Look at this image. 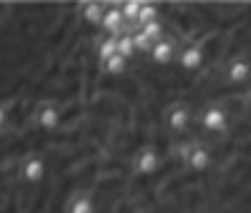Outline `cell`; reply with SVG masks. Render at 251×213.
<instances>
[{"label": "cell", "mask_w": 251, "mask_h": 213, "mask_svg": "<svg viewBox=\"0 0 251 213\" xmlns=\"http://www.w3.org/2000/svg\"><path fill=\"white\" fill-rule=\"evenodd\" d=\"M163 168V156L158 145H143L133 156V173L141 178H153Z\"/></svg>", "instance_id": "cell-1"}, {"label": "cell", "mask_w": 251, "mask_h": 213, "mask_svg": "<svg viewBox=\"0 0 251 213\" xmlns=\"http://www.w3.org/2000/svg\"><path fill=\"white\" fill-rule=\"evenodd\" d=\"M196 123L201 125L203 133H211V136H221L228 131V111L224 105H206L196 113Z\"/></svg>", "instance_id": "cell-2"}, {"label": "cell", "mask_w": 251, "mask_h": 213, "mask_svg": "<svg viewBox=\"0 0 251 213\" xmlns=\"http://www.w3.org/2000/svg\"><path fill=\"white\" fill-rule=\"evenodd\" d=\"M163 30H166V28H163ZM178 48H181L178 38H176L174 33L166 30V35H163L158 43H153V48H151L149 58L156 63V66H161V68H169V66H174V63H176Z\"/></svg>", "instance_id": "cell-3"}, {"label": "cell", "mask_w": 251, "mask_h": 213, "mask_svg": "<svg viewBox=\"0 0 251 213\" xmlns=\"http://www.w3.org/2000/svg\"><path fill=\"white\" fill-rule=\"evenodd\" d=\"M196 113H199V111L194 108V105L178 103V105H174V108L166 113V125H169V131H171V133H186L188 128H191Z\"/></svg>", "instance_id": "cell-4"}, {"label": "cell", "mask_w": 251, "mask_h": 213, "mask_svg": "<svg viewBox=\"0 0 251 213\" xmlns=\"http://www.w3.org/2000/svg\"><path fill=\"white\" fill-rule=\"evenodd\" d=\"M35 120H38V128H40L43 133H55L58 128H60V123H63L60 105H58L55 100H46V103L38 108Z\"/></svg>", "instance_id": "cell-5"}, {"label": "cell", "mask_w": 251, "mask_h": 213, "mask_svg": "<svg viewBox=\"0 0 251 213\" xmlns=\"http://www.w3.org/2000/svg\"><path fill=\"white\" fill-rule=\"evenodd\" d=\"M20 178L30 186H38L48 178V161L43 156H30L20 166Z\"/></svg>", "instance_id": "cell-6"}, {"label": "cell", "mask_w": 251, "mask_h": 213, "mask_svg": "<svg viewBox=\"0 0 251 213\" xmlns=\"http://www.w3.org/2000/svg\"><path fill=\"white\" fill-rule=\"evenodd\" d=\"M66 213H98V201L93 193H75L71 198Z\"/></svg>", "instance_id": "cell-7"}, {"label": "cell", "mask_w": 251, "mask_h": 213, "mask_svg": "<svg viewBox=\"0 0 251 213\" xmlns=\"http://www.w3.org/2000/svg\"><path fill=\"white\" fill-rule=\"evenodd\" d=\"M108 3H83V20L93 28H100L103 13H106Z\"/></svg>", "instance_id": "cell-8"}, {"label": "cell", "mask_w": 251, "mask_h": 213, "mask_svg": "<svg viewBox=\"0 0 251 213\" xmlns=\"http://www.w3.org/2000/svg\"><path fill=\"white\" fill-rule=\"evenodd\" d=\"M128 68H131V60L121 58L118 53H116L111 60L103 63V73L111 75V78H121V75H126V73H128Z\"/></svg>", "instance_id": "cell-9"}, {"label": "cell", "mask_w": 251, "mask_h": 213, "mask_svg": "<svg viewBox=\"0 0 251 213\" xmlns=\"http://www.w3.org/2000/svg\"><path fill=\"white\" fill-rule=\"evenodd\" d=\"M118 55H121V58H126V60H133V58L138 55V50H136V40H133V33H123V35L118 38Z\"/></svg>", "instance_id": "cell-10"}, {"label": "cell", "mask_w": 251, "mask_h": 213, "mask_svg": "<svg viewBox=\"0 0 251 213\" xmlns=\"http://www.w3.org/2000/svg\"><path fill=\"white\" fill-rule=\"evenodd\" d=\"M116 53H118V38L106 35V38L100 40V46H98V60L106 63V60H111Z\"/></svg>", "instance_id": "cell-11"}, {"label": "cell", "mask_w": 251, "mask_h": 213, "mask_svg": "<svg viewBox=\"0 0 251 213\" xmlns=\"http://www.w3.org/2000/svg\"><path fill=\"white\" fill-rule=\"evenodd\" d=\"M158 5L151 3V0H143L141 5V13H138V28H143L146 23H153V20H158Z\"/></svg>", "instance_id": "cell-12"}, {"label": "cell", "mask_w": 251, "mask_h": 213, "mask_svg": "<svg viewBox=\"0 0 251 213\" xmlns=\"http://www.w3.org/2000/svg\"><path fill=\"white\" fill-rule=\"evenodd\" d=\"M141 5H143V0H126V3H121V13H123V18H126V23H136V25H138Z\"/></svg>", "instance_id": "cell-13"}, {"label": "cell", "mask_w": 251, "mask_h": 213, "mask_svg": "<svg viewBox=\"0 0 251 213\" xmlns=\"http://www.w3.org/2000/svg\"><path fill=\"white\" fill-rule=\"evenodd\" d=\"M141 33H143L146 38H149L151 43H158V40L166 35V30H163V23H161V20H153V23H146V25L141 28Z\"/></svg>", "instance_id": "cell-14"}, {"label": "cell", "mask_w": 251, "mask_h": 213, "mask_svg": "<svg viewBox=\"0 0 251 213\" xmlns=\"http://www.w3.org/2000/svg\"><path fill=\"white\" fill-rule=\"evenodd\" d=\"M8 123H10V111L5 108L3 103H0V136L8 131Z\"/></svg>", "instance_id": "cell-15"}, {"label": "cell", "mask_w": 251, "mask_h": 213, "mask_svg": "<svg viewBox=\"0 0 251 213\" xmlns=\"http://www.w3.org/2000/svg\"><path fill=\"white\" fill-rule=\"evenodd\" d=\"M249 116H251V100H249Z\"/></svg>", "instance_id": "cell-16"}]
</instances>
